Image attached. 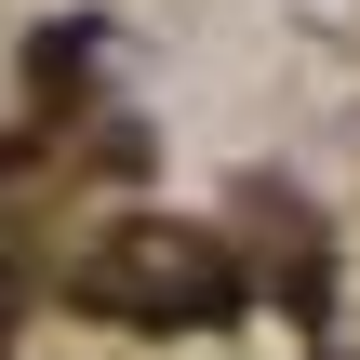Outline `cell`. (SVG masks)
<instances>
[{"label":"cell","mask_w":360,"mask_h":360,"mask_svg":"<svg viewBox=\"0 0 360 360\" xmlns=\"http://www.w3.org/2000/svg\"><path fill=\"white\" fill-rule=\"evenodd\" d=\"M80 294H94V307H187V321H227V307H240L227 254H214V240H174V227H134V254L80 267Z\"/></svg>","instance_id":"cell-1"}]
</instances>
